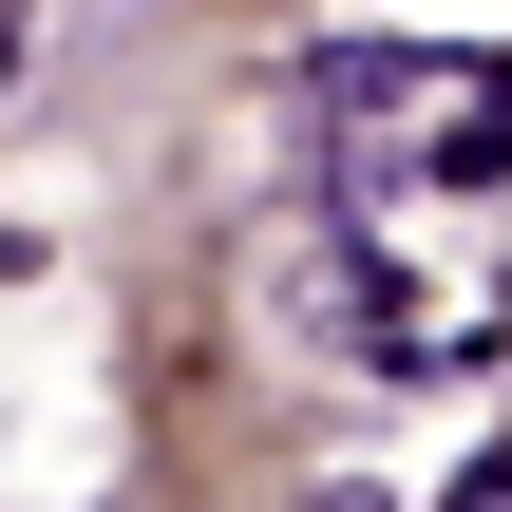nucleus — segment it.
Listing matches in <instances>:
<instances>
[{
  "mask_svg": "<svg viewBox=\"0 0 512 512\" xmlns=\"http://www.w3.org/2000/svg\"><path fill=\"white\" fill-rule=\"evenodd\" d=\"M0 76H19V0H0Z\"/></svg>",
  "mask_w": 512,
  "mask_h": 512,
  "instance_id": "obj_1",
  "label": "nucleus"
}]
</instances>
